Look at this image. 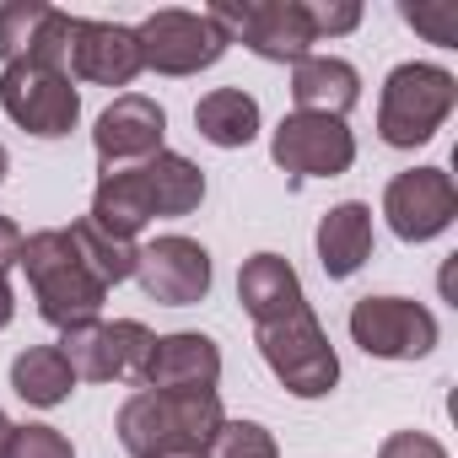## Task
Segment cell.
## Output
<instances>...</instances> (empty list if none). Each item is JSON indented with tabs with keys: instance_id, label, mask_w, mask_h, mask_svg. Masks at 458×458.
Masks as SVG:
<instances>
[{
	"instance_id": "cell-1",
	"label": "cell",
	"mask_w": 458,
	"mask_h": 458,
	"mask_svg": "<svg viewBox=\"0 0 458 458\" xmlns=\"http://www.w3.org/2000/svg\"><path fill=\"white\" fill-rule=\"evenodd\" d=\"M221 420L226 415L216 388H140L119 404L114 431L130 458H151V453H205Z\"/></svg>"
},
{
	"instance_id": "cell-2",
	"label": "cell",
	"mask_w": 458,
	"mask_h": 458,
	"mask_svg": "<svg viewBox=\"0 0 458 458\" xmlns=\"http://www.w3.org/2000/svg\"><path fill=\"white\" fill-rule=\"evenodd\" d=\"M22 270L33 281V297H38V313L44 324L55 329H76V324H92L103 313V297L108 286L81 265L76 243L65 226H44L22 243Z\"/></svg>"
},
{
	"instance_id": "cell-3",
	"label": "cell",
	"mask_w": 458,
	"mask_h": 458,
	"mask_svg": "<svg viewBox=\"0 0 458 458\" xmlns=\"http://www.w3.org/2000/svg\"><path fill=\"white\" fill-rule=\"evenodd\" d=\"M453 103H458L453 71L420 65V60L394 65L388 81H383V103H377V135H383V146H394V151L426 146L442 130V119L453 114Z\"/></svg>"
},
{
	"instance_id": "cell-4",
	"label": "cell",
	"mask_w": 458,
	"mask_h": 458,
	"mask_svg": "<svg viewBox=\"0 0 458 458\" xmlns=\"http://www.w3.org/2000/svg\"><path fill=\"white\" fill-rule=\"evenodd\" d=\"M259 340V356L265 367L276 372V383L297 399H324L335 383H340V356L324 335V324L313 318V308H297L276 324H259L254 329Z\"/></svg>"
},
{
	"instance_id": "cell-5",
	"label": "cell",
	"mask_w": 458,
	"mask_h": 458,
	"mask_svg": "<svg viewBox=\"0 0 458 458\" xmlns=\"http://www.w3.org/2000/svg\"><path fill=\"white\" fill-rule=\"evenodd\" d=\"M151 345H157V335L135 318H114V324L92 318V324L65 329V340H60L76 377H87V383H140V388H146Z\"/></svg>"
},
{
	"instance_id": "cell-6",
	"label": "cell",
	"mask_w": 458,
	"mask_h": 458,
	"mask_svg": "<svg viewBox=\"0 0 458 458\" xmlns=\"http://www.w3.org/2000/svg\"><path fill=\"white\" fill-rule=\"evenodd\" d=\"M135 44H140V65L157 71V76H194V71H210L221 55H226V28L210 17V12H151L140 28H135Z\"/></svg>"
},
{
	"instance_id": "cell-7",
	"label": "cell",
	"mask_w": 458,
	"mask_h": 458,
	"mask_svg": "<svg viewBox=\"0 0 458 458\" xmlns=\"http://www.w3.org/2000/svg\"><path fill=\"white\" fill-rule=\"evenodd\" d=\"M210 17L226 28V38H243V49L276 65H297L318 44L308 0H243V6H210Z\"/></svg>"
},
{
	"instance_id": "cell-8",
	"label": "cell",
	"mask_w": 458,
	"mask_h": 458,
	"mask_svg": "<svg viewBox=\"0 0 458 458\" xmlns=\"http://www.w3.org/2000/svg\"><path fill=\"white\" fill-rule=\"evenodd\" d=\"M0 108L38 140H60L81 119V98H76L71 76L55 65H33V60L0 71Z\"/></svg>"
},
{
	"instance_id": "cell-9",
	"label": "cell",
	"mask_w": 458,
	"mask_h": 458,
	"mask_svg": "<svg viewBox=\"0 0 458 458\" xmlns=\"http://www.w3.org/2000/svg\"><path fill=\"white\" fill-rule=\"evenodd\" d=\"M351 340L383 361H420L437 345V318L410 297H361L351 308Z\"/></svg>"
},
{
	"instance_id": "cell-10",
	"label": "cell",
	"mask_w": 458,
	"mask_h": 458,
	"mask_svg": "<svg viewBox=\"0 0 458 458\" xmlns=\"http://www.w3.org/2000/svg\"><path fill=\"white\" fill-rule=\"evenodd\" d=\"M276 167H286L292 178H340L356 162V135L345 130V119H324V114H286L276 124L270 140Z\"/></svg>"
},
{
	"instance_id": "cell-11",
	"label": "cell",
	"mask_w": 458,
	"mask_h": 458,
	"mask_svg": "<svg viewBox=\"0 0 458 458\" xmlns=\"http://www.w3.org/2000/svg\"><path fill=\"white\" fill-rule=\"evenodd\" d=\"M383 216L394 226V238L404 243H431L437 233H447L458 216V189L442 167H410L399 178H388L383 189Z\"/></svg>"
},
{
	"instance_id": "cell-12",
	"label": "cell",
	"mask_w": 458,
	"mask_h": 458,
	"mask_svg": "<svg viewBox=\"0 0 458 458\" xmlns=\"http://www.w3.org/2000/svg\"><path fill=\"white\" fill-rule=\"evenodd\" d=\"M135 281H140V292H146L151 302H162V308H194V302H205V292H210V254H205L194 238L167 233V238H157V243L140 249Z\"/></svg>"
},
{
	"instance_id": "cell-13",
	"label": "cell",
	"mask_w": 458,
	"mask_h": 458,
	"mask_svg": "<svg viewBox=\"0 0 458 458\" xmlns=\"http://www.w3.org/2000/svg\"><path fill=\"white\" fill-rule=\"evenodd\" d=\"M71 12H55L44 0H6L0 6V60L6 65H55L71 76Z\"/></svg>"
},
{
	"instance_id": "cell-14",
	"label": "cell",
	"mask_w": 458,
	"mask_h": 458,
	"mask_svg": "<svg viewBox=\"0 0 458 458\" xmlns=\"http://www.w3.org/2000/svg\"><path fill=\"white\" fill-rule=\"evenodd\" d=\"M162 135H167L162 103H151V98H140V92H119V98L98 114L92 146H98V162H103V167H130V162L157 157V151H162Z\"/></svg>"
},
{
	"instance_id": "cell-15",
	"label": "cell",
	"mask_w": 458,
	"mask_h": 458,
	"mask_svg": "<svg viewBox=\"0 0 458 458\" xmlns=\"http://www.w3.org/2000/svg\"><path fill=\"white\" fill-rule=\"evenodd\" d=\"M140 71L146 65H140L135 28L76 17V28H71V76H81L92 87H130Z\"/></svg>"
},
{
	"instance_id": "cell-16",
	"label": "cell",
	"mask_w": 458,
	"mask_h": 458,
	"mask_svg": "<svg viewBox=\"0 0 458 458\" xmlns=\"http://www.w3.org/2000/svg\"><path fill=\"white\" fill-rule=\"evenodd\" d=\"M292 103L297 114H324V119H345L361 103V76L351 60L335 55H308L292 65Z\"/></svg>"
},
{
	"instance_id": "cell-17",
	"label": "cell",
	"mask_w": 458,
	"mask_h": 458,
	"mask_svg": "<svg viewBox=\"0 0 458 458\" xmlns=\"http://www.w3.org/2000/svg\"><path fill=\"white\" fill-rule=\"evenodd\" d=\"M238 302H243V313L254 318V329H259V324H276V318H286V313H297V308H308L302 281H297L292 259H281V254H254V259L238 270Z\"/></svg>"
},
{
	"instance_id": "cell-18",
	"label": "cell",
	"mask_w": 458,
	"mask_h": 458,
	"mask_svg": "<svg viewBox=\"0 0 458 458\" xmlns=\"http://www.w3.org/2000/svg\"><path fill=\"white\" fill-rule=\"evenodd\" d=\"M221 377V351L210 335H162L151 345V367H146V388H216Z\"/></svg>"
},
{
	"instance_id": "cell-19",
	"label": "cell",
	"mask_w": 458,
	"mask_h": 458,
	"mask_svg": "<svg viewBox=\"0 0 458 458\" xmlns=\"http://www.w3.org/2000/svg\"><path fill=\"white\" fill-rule=\"evenodd\" d=\"M367 259H372V210L361 199H345V205L324 210V221H318V265H324V276L345 281Z\"/></svg>"
},
{
	"instance_id": "cell-20",
	"label": "cell",
	"mask_w": 458,
	"mask_h": 458,
	"mask_svg": "<svg viewBox=\"0 0 458 458\" xmlns=\"http://www.w3.org/2000/svg\"><path fill=\"white\" fill-rule=\"evenodd\" d=\"M194 130L221 151H238L259 135V103L243 87H216L194 103Z\"/></svg>"
},
{
	"instance_id": "cell-21",
	"label": "cell",
	"mask_w": 458,
	"mask_h": 458,
	"mask_svg": "<svg viewBox=\"0 0 458 458\" xmlns=\"http://www.w3.org/2000/svg\"><path fill=\"white\" fill-rule=\"evenodd\" d=\"M12 388H17V399H28L38 410H55V404L71 399L76 372H71V361H65L60 345H33V351H22L12 361Z\"/></svg>"
},
{
	"instance_id": "cell-22",
	"label": "cell",
	"mask_w": 458,
	"mask_h": 458,
	"mask_svg": "<svg viewBox=\"0 0 458 458\" xmlns=\"http://www.w3.org/2000/svg\"><path fill=\"white\" fill-rule=\"evenodd\" d=\"M65 233H71V243H76L81 265H87V270H92L103 286H119V281H130V276H135V259H140V249H135L130 238H114V233H103V226H98L92 216L71 221Z\"/></svg>"
},
{
	"instance_id": "cell-23",
	"label": "cell",
	"mask_w": 458,
	"mask_h": 458,
	"mask_svg": "<svg viewBox=\"0 0 458 458\" xmlns=\"http://www.w3.org/2000/svg\"><path fill=\"white\" fill-rule=\"evenodd\" d=\"M146 178H151V194H157V216H189L205 199V173L178 151L146 157Z\"/></svg>"
},
{
	"instance_id": "cell-24",
	"label": "cell",
	"mask_w": 458,
	"mask_h": 458,
	"mask_svg": "<svg viewBox=\"0 0 458 458\" xmlns=\"http://www.w3.org/2000/svg\"><path fill=\"white\" fill-rule=\"evenodd\" d=\"M205 458H281V453H276V437L259 420H221Z\"/></svg>"
},
{
	"instance_id": "cell-25",
	"label": "cell",
	"mask_w": 458,
	"mask_h": 458,
	"mask_svg": "<svg viewBox=\"0 0 458 458\" xmlns=\"http://www.w3.org/2000/svg\"><path fill=\"white\" fill-rule=\"evenodd\" d=\"M399 17H404L415 33H426L431 44L458 49V6H453V0H404Z\"/></svg>"
},
{
	"instance_id": "cell-26",
	"label": "cell",
	"mask_w": 458,
	"mask_h": 458,
	"mask_svg": "<svg viewBox=\"0 0 458 458\" xmlns=\"http://www.w3.org/2000/svg\"><path fill=\"white\" fill-rule=\"evenodd\" d=\"M0 458H76V447L55 426H12V442Z\"/></svg>"
},
{
	"instance_id": "cell-27",
	"label": "cell",
	"mask_w": 458,
	"mask_h": 458,
	"mask_svg": "<svg viewBox=\"0 0 458 458\" xmlns=\"http://www.w3.org/2000/svg\"><path fill=\"white\" fill-rule=\"evenodd\" d=\"M308 17H313V33L318 38H340L361 22V6L356 0H308Z\"/></svg>"
},
{
	"instance_id": "cell-28",
	"label": "cell",
	"mask_w": 458,
	"mask_h": 458,
	"mask_svg": "<svg viewBox=\"0 0 458 458\" xmlns=\"http://www.w3.org/2000/svg\"><path fill=\"white\" fill-rule=\"evenodd\" d=\"M377 458H447V447L437 437H426V431H394L377 447Z\"/></svg>"
},
{
	"instance_id": "cell-29",
	"label": "cell",
	"mask_w": 458,
	"mask_h": 458,
	"mask_svg": "<svg viewBox=\"0 0 458 458\" xmlns=\"http://www.w3.org/2000/svg\"><path fill=\"white\" fill-rule=\"evenodd\" d=\"M22 226L12 221V216H0V276H6L12 265H22Z\"/></svg>"
},
{
	"instance_id": "cell-30",
	"label": "cell",
	"mask_w": 458,
	"mask_h": 458,
	"mask_svg": "<svg viewBox=\"0 0 458 458\" xmlns=\"http://www.w3.org/2000/svg\"><path fill=\"white\" fill-rule=\"evenodd\" d=\"M12 313H17V302H12V281H6V276H0V329H6V324H12Z\"/></svg>"
},
{
	"instance_id": "cell-31",
	"label": "cell",
	"mask_w": 458,
	"mask_h": 458,
	"mask_svg": "<svg viewBox=\"0 0 458 458\" xmlns=\"http://www.w3.org/2000/svg\"><path fill=\"white\" fill-rule=\"evenodd\" d=\"M6 442H12V420H6V410H0V453H6Z\"/></svg>"
},
{
	"instance_id": "cell-32",
	"label": "cell",
	"mask_w": 458,
	"mask_h": 458,
	"mask_svg": "<svg viewBox=\"0 0 458 458\" xmlns=\"http://www.w3.org/2000/svg\"><path fill=\"white\" fill-rule=\"evenodd\" d=\"M151 458H205V453H151Z\"/></svg>"
},
{
	"instance_id": "cell-33",
	"label": "cell",
	"mask_w": 458,
	"mask_h": 458,
	"mask_svg": "<svg viewBox=\"0 0 458 458\" xmlns=\"http://www.w3.org/2000/svg\"><path fill=\"white\" fill-rule=\"evenodd\" d=\"M0 178H6V146H0Z\"/></svg>"
}]
</instances>
